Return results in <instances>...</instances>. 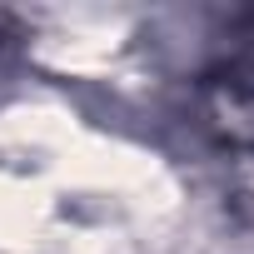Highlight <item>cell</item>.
Here are the masks:
<instances>
[{"label": "cell", "mask_w": 254, "mask_h": 254, "mask_svg": "<svg viewBox=\"0 0 254 254\" xmlns=\"http://www.w3.org/2000/svg\"><path fill=\"white\" fill-rule=\"evenodd\" d=\"M199 125L224 150H254V10L224 30L199 70Z\"/></svg>", "instance_id": "6da1fadb"}, {"label": "cell", "mask_w": 254, "mask_h": 254, "mask_svg": "<svg viewBox=\"0 0 254 254\" xmlns=\"http://www.w3.org/2000/svg\"><path fill=\"white\" fill-rule=\"evenodd\" d=\"M10 30H15V20H10L5 10H0V40H10Z\"/></svg>", "instance_id": "7a4b0ae2"}]
</instances>
